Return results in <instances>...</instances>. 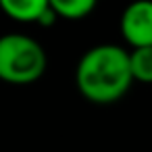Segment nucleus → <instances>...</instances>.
<instances>
[{
  "label": "nucleus",
  "mask_w": 152,
  "mask_h": 152,
  "mask_svg": "<svg viewBox=\"0 0 152 152\" xmlns=\"http://www.w3.org/2000/svg\"><path fill=\"white\" fill-rule=\"evenodd\" d=\"M133 83L129 50L119 44H96L88 48L75 67V86L94 104L121 100Z\"/></svg>",
  "instance_id": "nucleus-1"
},
{
  "label": "nucleus",
  "mask_w": 152,
  "mask_h": 152,
  "mask_svg": "<svg viewBox=\"0 0 152 152\" xmlns=\"http://www.w3.org/2000/svg\"><path fill=\"white\" fill-rule=\"evenodd\" d=\"M48 67L44 46L25 34L0 36V79L15 86L38 81Z\"/></svg>",
  "instance_id": "nucleus-2"
},
{
  "label": "nucleus",
  "mask_w": 152,
  "mask_h": 152,
  "mask_svg": "<svg viewBox=\"0 0 152 152\" xmlns=\"http://www.w3.org/2000/svg\"><path fill=\"white\" fill-rule=\"evenodd\" d=\"M121 34L131 48L152 46V0H137L125 7Z\"/></svg>",
  "instance_id": "nucleus-3"
},
{
  "label": "nucleus",
  "mask_w": 152,
  "mask_h": 152,
  "mask_svg": "<svg viewBox=\"0 0 152 152\" xmlns=\"http://www.w3.org/2000/svg\"><path fill=\"white\" fill-rule=\"evenodd\" d=\"M2 13L19 23L52 25L58 17L50 7V0H0Z\"/></svg>",
  "instance_id": "nucleus-4"
},
{
  "label": "nucleus",
  "mask_w": 152,
  "mask_h": 152,
  "mask_svg": "<svg viewBox=\"0 0 152 152\" xmlns=\"http://www.w3.org/2000/svg\"><path fill=\"white\" fill-rule=\"evenodd\" d=\"M50 7L58 19L81 21L96 9V2L94 0H50Z\"/></svg>",
  "instance_id": "nucleus-5"
},
{
  "label": "nucleus",
  "mask_w": 152,
  "mask_h": 152,
  "mask_svg": "<svg viewBox=\"0 0 152 152\" xmlns=\"http://www.w3.org/2000/svg\"><path fill=\"white\" fill-rule=\"evenodd\" d=\"M129 61H131L133 81L152 83V46L131 48L129 50Z\"/></svg>",
  "instance_id": "nucleus-6"
}]
</instances>
